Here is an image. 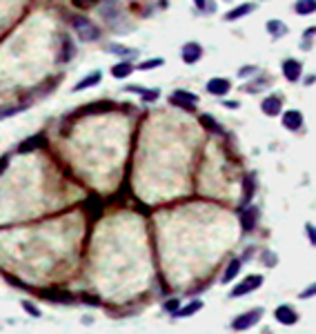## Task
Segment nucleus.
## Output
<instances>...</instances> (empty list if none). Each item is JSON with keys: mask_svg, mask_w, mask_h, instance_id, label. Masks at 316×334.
<instances>
[{"mask_svg": "<svg viewBox=\"0 0 316 334\" xmlns=\"http://www.w3.org/2000/svg\"><path fill=\"white\" fill-rule=\"evenodd\" d=\"M71 27H74L76 36L83 43H96L100 40V27L87 16H71Z\"/></svg>", "mask_w": 316, "mask_h": 334, "instance_id": "f257e3e1", "label": "nucleus"}, {"mask_svg": "<svg viewBox=\"0 0 316 334\" xmlns=\"http://www.w3.org/2000/svg\"><path fill=\"white\" fill-rule=\"evenodd\" d=\"M261 319H263V307H254V310H247V312L236 316V319L231 321V330H234V332H245V330L258 325Z\"/></svg>", "mask_w": 316, "mask_h": 334, "instance_id": "f03ea898", "label": "nucleus"}, {"mask_svg": "<svg viewBox=\"0 0 316 334\" xmlns=\"http://www.w3.org/2000/svg\"><path fill=\"white\" fill-rule=\"evenodd\" d=\"M98 16L109 27H114L116 20H123V7L118 0H105L102 4H98Z\"/></svg>", "mask_w": 316, "mask_h": 334, "instance_id": "7ed1b4c3", "label": "nucleus"}, {"mask_svg": "<svg viewBox=\"0 0 316 334\" xmlns=\"http://www.w3.org/2000/svg\"><path fill=\"white\" fill-rule=\"evenodd\" d=\"M198 94H191L187 92V89H174L172 94H169V105L174 107H181V109H194L196 105H198Z\"/></svg>", "mask_w": 316, "mask_h": 334, "instance_id": "20e7f679", "label": "nucleus"}, {"mask_svg": "<svg viewBox=\"0 0 316 334\" xmlns=\"http://www.w3.org/2000/svg\"><path fill=\"white\" fill-rule=\"evenodd\" d=\"M261 285H263L261 274H249V276H245L238 285H234L229 294H231V298H238V296H245V294H249V292H256Z\"/></svg>", "mask_w": 316, "mask_h": 334, "instance_id": "39448f33", "label": "nucleus"}, {"mask_svg": "<svg viewBox=\"0 0 316 334\" xmlns=\"http://www.w3.org/2000/svg\"><path fill=\"white\" fill-rule=\"evenodd\" d=\"M258 221H261V209L256 205H247L245 209H240V227H243L245 234L256 230Z\"/></svg>", "mask_w": 316, "mask_h": 334, "instance_id": "423d86ee", "label": "nucleus"}, {"mask_svg": "<svg viewBox=\"0 0 316 334\" xmlns=\"http://www.w3.org/2000/svg\"><path fill=\"white\" fill-rule=\"evenodd\" d=\"M280 71H283L287 83H298L303 78V62L296 60V58H285L280 62Z\"/></svg>", "mask_w": 316, "mask_h": 334, "instance_id": "0eeeda50", "label": "nucleus"}, {"mask_svg": "<svg viewBox=\"0 0 316 334\" xmlns=\"http://www.w3.org/2000/svg\"><path fill=\"white\" fill-rule=\"evenodd\" d=\"M305 123V116H303L301 109H285L280 114V125H283L287 132H298Z\"/></svg>", "mask_w": 316, "mask_h": 334, "instance_id": "6e6552de", "label": "nucleus"}, {"mask_svg": "<svg viewBox=\"0 0 316 334\" xmlns=\"http://www.w3.org/2000/svg\"><path fill=\"white\" fill-rule=\"evenodd\" d=\"M181 58L185 65H196V62L203 58V45L196 43V40H189L181 47Z\"/></svg>", "mask_w": 316, "mask_h": 334, "instance_id": "1a4fd4ad", "label": "nucleus"}, {"mask_svg": "<svg viewBox=\"0 0 316 334\" xmlns=\"http://www.w3.org/2000/svg\"><path fill=\"white\" fill-rule=\"evenodd\" d=\"M205 89H207V94H212V96H227V94L231 92V80L229 78H223V76H214V78L207 80V85H205Z\"/></svg>", "mask_w": 316, "mask_h": 334, "instance_id": "9d476101", "label": "nucleus"}, {"mask_svg": "<svg viewBox=\"0 0 316 334\" xmlns=\"http://www.w3.org/2000/svg\"><path fill=\"white\" fill-rule=\"evenodd\" d=\"M256 187H258L256 172H249L247 176L243 178V196H240V209H245L249 203H252L254 194H256Z\"/></svg>", "mask_w": 316, "mask_h": 334, "instance_id": "9b49d317", "label": "nucleus"}, {"mask_svg": "<svg viewBox=\"0 0 316 334\" xmlns=\"http://www.w3.org/2000/svg\"><path fill=\"white\" fill-rule=\"evenodd\" d=\"M261 111L265 116H270V118L280 116V114H283V100H280V96H276V94L265 96V98H263V102H261Z\"/></svg>", "mask_w": 316, "mask_h": 334, "instance_id": "f8f14e48", "label": "nucleus"}, {"mask_svg": "<svg viewBox=\"0 0 316 334\" xmlns=\"http://www.w3.org/2000/svg\"><path fill=\"white\" fill-rule=\"evenodd\" d=\"M274 319L278 321L280 325H296L298 323V314L292 305H278L274 310Z\"/></svg>", "mask_w": 316, "mask_h": 334, "instance_id": "ddd939ff", "label": "nucleus"}, {"mask_svg": "<svg viewBox=\"0 0 316 334\" xmlns=\"http://www.w3.org/2000/svg\"><path fill=\"white\" fill-rule=\"evenodd\" d=\"M252 11H256V2L236 4L234 9H229V11L225 13V20H227V22H236V20H240V18H247Z\"/></svg>", "mask_w": 316, "mask_h": 334, "instance_id": "4468645a", "label": "nucleus"}, {"mask_svg": "<svg viewBox=\"0 0 316 334\" xmlns=\"http://www.w3.org/2000/svg\"><path fill=\"white\" fill-rule=\"evenodd\" d=\"M45 298H51L53 303H60V305H69L74 301V294L67 292V289H60V287H51V289H45L43 292Z\"/></svg>", "mask_w": 316, "mask_h": 334, "instance_id": "2eb2a0df", "label": "nucleus"}, {"mask_svg": "<svg viewBox=\"0 0 316 334\" xmlns=\"http://www.w3.org/2000/svg\"><path fill=\"white\" fill-rule=\"evenodd\" d=\"M100 80H102V74H100V71H98V69H93L89 76H83V78H80L78 83L74 85V89H71V92H83V89L96 87V85L100 83Z\"/></svg>", "mask_w": 316, "mask_h": 334, "instance_id": "dca6fc26", "label": "nucleus"}, {"mask_svg": "<svg viewBox=\"0 0 316 334\" xmlns=\"http://www.w3.org/2000/svg\"><path fill=\"white\" fill-rule=\"evenodd\" d=\"M265 29L267 34L271 36V38H283V36H287V25H285L283 20H278V18H271V20L265 22Z\"/></svg>", "mask_w": 316, "mask_h": 334, "instance_id": "f3484780", "label": "nucleus"}, {"mask_svg": "<svg viewBox=\"0 0 316 334\" xmlns=\"http://www.w3.org/2000/svg\"><path fill=\"white\" fill-rule=\"evenodd\" d=\"M240 265H243V261H240V258H231V261L227 263V267H225V272H223V276H221V283H223V285L231 283V281L238 276Z\"/></svg>", "mask_w": 316, "mask_h": 334, "instance_id": "a211bd4d", "label": "nucleus"}, {"mask_svg": "<svg viewBox=\"0 0 316 334\" xmlns=\"http://www.w3.org/2000/svg\"><path fill=\"white\" fill-rule=\"evenodd\" d=\"M76 56V45L69 36H62L60 38V62H69Z\"/></svg>", "mask_w": 316, "mask_h": 334, "instance_id": "6ab92c4d", "label": "nucleus"}, {"mask_svg": "<svg viewBox=\"0 0 316 334\" xmlns=\"http://www.w3.org/2000/svg\"><path fill=\"white\" fill-rule=\"evenodd\" d=\"M132 74H134V65L129 60L116 62V65L111 67V76H114L116 80H125V78H129Z\"/></svg>", "mask_w": 316, "mask_h": 334, "instance_id": "aec40b11", "label": "nucleus"}, {"mask_svg": "<svg viewBox=\"0 0 316 334\" xmlns=\"http://www.w3.org/2000/svg\"><path fill=\"white\" fill-rule=\"evenodd\" d=\"M107 51H109V53H114V56H120V58L138 56V49L125 47V45H120V43H109V45H107Z\"/></svg>", "mask_w": 316, "mask_h": 334, "instance_id": "412c9836", "label": "nucleus"}, {"mask_svg": "<svg viewBox=\"0 0 316 334\" xmlns=\"http://www.w3.org/2000/svg\"><path fill=\"white\" fill-rule=\"evenodd\" d=\"M294 11L298 16H312V13H316V0H296L294 2Z\"/></svg>", "mask_w": 316, "mask_h": 334, "instance_id": "4be33fe9", "label": "nucleus"}, {"mask_svg": "<svg viewBox=\"0 0 316 334\" xmlns=\"http://www.w3.org/2000/svg\"><path fill=\"white\" fill-rule=\"evenodd\" d=\"M200 310H203V301H200V298H194V301H189L185 307H181V310H178L174 316H178V319H185V316H191V314H196V312H200Z\"/></svg>", "mask_w": 316, "mask_h": 334, "instance_id": "5701e85b", "label": "nucleus"}, {"mask_svg": "<svg viewBox=\"0 0 316 334\" xmlns=\"http://www.w3.org/2000/svg\"><path fill=\"white\" fill-rule=\"evenodd\" d=\"M261 261L265 267H276L278 265V254L274 252V249H263L261 252Z\"/></svg>", "mask_w": 316, "mask_h": 334, "instance_id": "b1692460", "label": "nucleus"}, {"mask_svg": "<svg viewBox=\"0 0 316 334\" xmlns=\"http://www.w3.org/2000/svg\"><path fill=\"white\" fill-rule=\"evenodd\" d=\"M200 123H205V127L212 129L214 134H225V129L218 125V120L214 118V116H209V114H203V116H200Z\"/></svg>", "mask_w": 316, "mask_h": 334, "instance_id": "393cba45", "label": "nucleus"}, {"mask_svg": "<svg viewBox=\"0 0 316 334\" xmlns=\"http://www.w3.org/2000/svg\"><path fill=\"white\" fill-rule=\"evenodd\" d=\"M163 65H165L163 58H147V60L138 62V71H149V69H156V67H163Z\"/></svg>", "mask_w": 316, "mask_h": 334, "instance_id": "a878e982", "label": "nucleus"}, {"mask_svg": "<svg viewBox=\"0 0 316 334\" xmlns=\"http://www.w3.org/2000/svg\"><path fill=\"white\" fill-rule=\"evenodd\" d=\"M20 305H22V310H25L29 316H34V319H40V314H43L40 307L36 305V303H31V301H20Z\"/></svg>", "mask_w": 316, "mask_h": 334, "instance_id": "bb28decb", "label": "nucleus"}, {"mask_svg": "<svg viewBox=\"0 0 316 334\" xmlns=\"http://www.w3.org/2000/svg\"><path fill=\"white\" fill-rule=\"evenodd\" d=\"M258 67L256 65H243L238 69V78H252V76H256Z\"/></svg>", "mask_w": 316, "mask_h": 334, "instance_id": "cd10ccee", "label": "nucleus"}, {"mask_svg": "<svg viewBox=\"0 0 316 334\" xmlns=\"http://www.w3.org/2000/svg\"><path fill=\"white\" fill-rule=\"evenodd\" d=\"M305 232H307V240L312 247H316V225L314 223H305Z\"/></svg>", "mask_w": 316, "mask_h": 334, "instance_id": "c85d7f7f", "label": "nucleus"}, {"mask_svg": "<svg viewBox=\"0 0 316 334\" xmlns=\"http://www.w3.org/2000/svg\"><path fill=\"white\" fill-rule=\"evenodd\" d=\"M158 96H160V89H145V92L140 94V98L145 102H151V100H158Z\"/></svg>", "mask_w": 316, "mask_h": 334, "instance_id": "c756f323", "label": "nucleus"}, {"mask_svg": "<svg viewBox=\"0 0 316 334\" xmlns=\"http://www.w3.org/2000/svg\"><path fill=\"white\" fill-rule=\"evenodd\" d=\"M165 310L172 312V314H176V312L181 310V301H178V298H169V301L165 303Z\"/></svg>", "mask_w": 316, "mask_h": 334, "instance_id": "7c9ffc66", "label": "nucleus"}, {"mask_svg": "<svg viewBox=\"0 0 316 334\" xmlns=\"http://www.w3.org/2000/svg\"><path fill=\"white\" fill-rule=\"evenodd\" d=\"M254 254H256V247H254V245H249V247L243 249V256H240V261H243V263H249V261L254 258Z\"/></svg>", "mask_w": 316, "mask_h": 334, "instance_id": "2f4dec72", "label": "nucleus"}, {"mask_svg": "<svg viewBox=\"0 0 316 334\" xmlns=\"http://www.w3.org/2000/svg\"><path fill=\"white\" fill-rule=\"evenodd\" d=\"M312 296H316V283H312L310 287H305L301 294H298V298H303V301H305V298H312Z\"/></svg>", "mask_w": 316, "mask_h": 334, "instance_id": "473e14b6", "label": "nucleus"}, {"mask_svg": "<svg viewBox=\"0 0 316 334\" xmlns=\"http://www.w3.org/2000/svg\"><path fill=\"white\" fill-rule=\"evenodd\" d=\"M314 34H316V27H307V29L303 31V40H312Z\"/></svg>", "mask_w": 316, "mask_h": 334, "instance_id": "72a5a7b5", "label": "nucleus"}, {"mask_svg": "<svg viewBox=\"0 0 316 334\" xmlns=\"http://www.w3.org/2000/svg\"><path fill=\"white\" fill-rule=\"evenodd\" d=\"M83 301H85V303H87V301H89V305H100V301H98V298H96V296H89V294H87V292H85V294H83Z\"/></svg>", "mask_w": 316, "mask_h": 334, "instance_id": "f704fd0d", "label": "nucleus"}, {"mask_svg": "<svg viewBox=\"0 0 316 334\" xmlns=\"http://www.w3.org/2000/svg\"><path fill=\"white\" fill-rule=\"evenodd\" d=\"M194 4H196V9H200V11H207V0H194Z\"/></svg>", "mask_w": 316, "mask_h": 334, "instance_id": "c9c22d12", "label": "nucleus"}, {"mask_svg": "<svg viewBox=\"0 0 316 334\" xmlns=\"http://www.w3.org/2000/svg\"><path fill=\"white\" fill-rule=\"evenodd\" d=\"M223 107H227V109H238V100H225Z\"/></svg>", "mask_w": 316, "mask_h": 334, "instance_id": "e433bc0d", "label": "nucleus"}, {"mask_svg": "<svg viewBox=\"0 0 316 334\" xmlns=\"http://www.w3.org/2000/svg\"><path fill=\"white\" fill-rule=\"evenodd\" d=\"M9 165V156H2V158H0V174L4 172V167H7Z\"/></svg>", "mask_w": 316, "mask_h": 334, "instance_id": "4c0bfd02", "label": "nucleus"}, {"mask_svg": "<svg viewBox=\"0 0 316 334\" xmlns=\"http://www.w3.org/2000/svg\"><path fill=\"white\" fill-rule=\"evenodd\" d=\"M314 80H316V76H307V78H305V85H312Z\"/></svg>", "mask_w": 316, "mask_h": 334, "instance_id": "58836bf2", "label": "nucleus"}, {"mask_svg": "<svg viewBox=\"0 0 316 334\" xmlns=\"http://www.w3.org/2000/svg\"><path fill=\"white\" fill-rule=\"evenodd\" d=\"M225 2H231V0H225Z\"/></svg>", "mask_w": 316, "mask_h": 334, "instance_id": "ea45409f", "label": "nucleus"}]
</instances>
